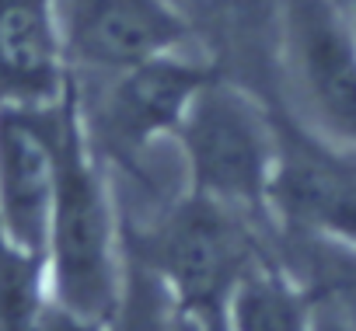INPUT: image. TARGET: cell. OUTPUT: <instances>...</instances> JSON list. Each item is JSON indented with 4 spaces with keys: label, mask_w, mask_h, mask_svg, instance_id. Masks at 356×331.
Here are the masks:
<instances>
[{
    "label": "cell",
    "mask_w": 356,
    "mask_h": 331,
    "mask_svg": "<svg viewBox=\"0 0 356 331\" xmlns=\"http://www.w3.org/2000/svg\"><path fill=\"white\" fill-rule=\"evenodd\" d=\"M67 105H0V244L42 269L56 185Z\"/></svg>",
    "instance_id": "7"
},
{
    "label": "cell",
    "mask_w": 356,
    "mask_h": 331,
    "mask_svg": "<svg viewBox=\"0 0 356 331\" xmlns=\"http://www.w3.org/2000/svg\"><path fill=\"white\" fill-rule=\"evenodd\" d=\"M70 94L53 0H0V105L42 108Z\"/></svg>",
    "instance_id": "8"
},
{
    "label": "cell",
    "mask_w": 356,
    "mask_h": 331,
    "mask_svg": "<svg viewBox=\"0 0 356 331\" xmlns=\"http://www.w3.org/2000/svg\"><path fill=\"white\" fill-rule=\"evenodd\" d=\"M171 331H231L224 310H186L175 307V324Z\"/></svg>",
    "instance_id": "11"
},
{
    "label": "cell",
    "mask_w": 356,
    "mask_h": 331,
    "mask_svg": "<svg viewBox=\"0 0 356 331\" xmlns=\"http://www.w3.org/2000/svg\"><path fill=\"white\" fill-rule=\"evenodd\" d=\"M189 192L273 227L280 112L238 77L217 74L193 98L175 133Z\"/></svg>",
    "instance_id": "2"
},
{
    "label": "cell",
    "mask_w": 356,
    "mask_h": 331,
    "mask_svg": "<svg viewBox=\"0 0 356 331\" xmlns=\"http://www.w3.org/2000/svg\"><path fill=\"white\" fill-rule=\"evenodd\" d=\"M220 67L207 49L157 56L133 70L70 80L81 126L108 171H129L175 143L193 98Z\"/></svg>",
    "instance_id": "3"
},
{
    "label": "cell",
    "mask_w": 356,
    "mask_h": 331,
    "mask_svg": "<svg viewBox=\"0 0 356 331\" xmlns=\"http://www.w3.org/2000/svg\"><path fill=\"white\" fill-rule=\"evenodd\" d=\"M171 324H175V303L168 289L157 282V275L147 265H140L129 255L126 293H122L119 314L112 317L105 331H171Z\"/></svg>",
    "instance_id": "10"
},
{
    "label": "cell",
    "mask_w": 356,
    "mask_h": 331,
    "mask_svg": "<svg viewBox=\"0 0 356 331\" xmlns=\"http://www.w3.org/2000/svg\"><path fill=\"white\" fill-rule=\"evenodd\" d=\"M0 248H4V244H0Z\"/></svg>",
    "instance_id": "13"
},
{
    "label": "cell",
    "mask_w": 356,
    "mask_h": 331,
    "mask_svg": "<svg viewBox=\"0 0 356 331\" xmlns=\"http://www.w3.org/2000/svg\"><path fill=\"white\" fill-rule=\"evenodd\" d=\"M342 8H346V15H349V22L356 28V0H342Z\"/></svg>",
    "instance_id": "12"
},
{
    "label": "cell",
    "mask_w": 356,
    "mask_h": 331,
    "mask_svg": "<svg viewBox=\"0 0 356 331\" xmlns=\"http://www.w3.org/2000/svg\"><path fill=\"white\" fill-rule=\"evenodd\" d=\"M70 80H98L157 56L207 49L182 0H53Z\"/></svg>",
    "instance_id": "6"
},
{
    "label": "cell",
    "mask_w": 356,
    "mask_h": 331,
    "mask_svg": "<svg viewBox=\"0 0 356 331\" xmlns=\"http://www.w3.org/2000/svg\"><path fill=\"white\" fill-rule=\"evenodd\" d=\"M126 237L119 196L105 160L95 153L70 91L60 185L42 255V293L74 317L108 328L126 293Z\"/></svg>",
    "instance_id": "1"
},
{
    "label": "cell",
    "mask_w": 356,
    "mask_h": 331,
    "mask_svg": "<svg viewBox=\"0 0 356 331\" xmlns=\"http://www.w3.org/2000/svg\"><path fill=\"white\" fill-rule=\"evenodd\" d=\"M266 251L262 223L186 189L133 241L129 255L157 275L175 307L224 310L238 279Z\"/></svg>",
    "instance_id": "5"
},
{
    "label": "cell",
    "mask_w": 356,
    "mask_h": 331,
    "mask_svg": "<svg viewBox=\"0 0 356 331\" xmlns=\"http://www.w3.org/2000/svg\"><path fill=\"white\" fill-rule=\"evenodd\" d=\"M276 108L356 150V28L342 0H283L273 42Z\"/></svg>",
    "instance_id": "4"
},
{
    "label": "cell",
    "mask_w": 356,
    "mask_h": 331,
    "mask_svg": "<svg viewBox=\"0 0 356 331\" xmlns=\"http://www.w3.org/2000/svg\"><path fill=\"white\" fill-rule=\"evenodd\" d=\"M224 314L231 331H314V300L276 251L238 279Z\"/></svg>",
    "instance_id": "9"
}]
</instances>
